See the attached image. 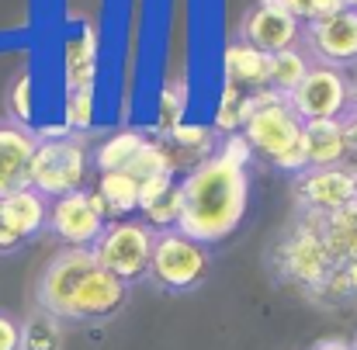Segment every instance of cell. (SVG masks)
<instances>
[{"instance_id": "1", "label": "cell", "mask_w": 357, "mask_h": 350, "mask_svg": "<svg viewBox=\"0 0 357 350\" xmlns=\"http://www.w3.org/2000/svg\"><path fill=\"white\" fill-rule=\"evenodd\" d=\"M250 160L253 149L243 135H222L215 153L191 167L181 181L184 208L177 229L202 246L226 243L246 219L250 208Z\"/></svg>"}, {"instance_id": "2", "label": "cell", "mask_w": 357, "mask_h": 350, "mask_svg": "<svg viewBox=\"0 0 357 350\" xmlns=\"http://www.w3.org/2000/svg\"><path fill=\"white\" fill-rule=\"evenodd\" d=\"M125 302L128 284L108 274L91 250H59L35 288V305L59 323H105Z\"/></svg>"}, {"instance_id": "3", "label": "cell", "mask_w": 357, "mask_h": 350, "mask_svg": "<svg viewBox=\"0 0 357 350\" xmlns=\"http://www.w3.org/2000/svg\"><path fill=\"white\" fill-rule=\"evenodd\" d=\"M257 156L281 174H302L305 167V121L295 115L288 98L274 91L250 94V115L239 132Z\"/></svg>"}, {"instance_id": "4", "label": "cell", "mask_w": 357, "mask_h": 350, "mask_svg": "<svg viewBox=\"0 0 357 350\" xmlns=\"http://www.w3.org/2000/svg\"><path fill=\"white\" fill-rule=\"evenodd\" d=\"M271 267L278 271L281 281L295 284L305 298H319L323 284L333 274V260L323 239V215L316 212H298V219L284 229L271 253Z\"/></svg>"}, {"instance_id": "5", "label": "cell", "mask_w": 357, "mask_h": 350, "mask_svg": "<svg viewBox=\"0 0 357 350\" xmlns=\"http://www.w3.org/2000/svg\"><path fill=\"white\" fill-rule=\"evenodd\" d=\"M91 146L84 142V135L66 132V135H38V149L31 160V191H38L42 198L56 201L66 198L73 191L91 188Z\"/></svg>"}, {"instance_id": "6", "label": "cell", "mask_w": 357, "mask_h": 350, "mask_svg": "<svg viewBox=\"0 0 357 350\" xmlns=\"http://www.w3.org/2000/svg\"><path fill=\"white\" fill-rule=\"evenodd\" d=\"M212 271V253L198 239H188L181 229L156 233L153 243V260H149V281L170 295L195 291L208 281Z\"/></svg>"}, {"instance_id": "7", "label": "cell", "mask_w": 357, "mask_h": 350, "mask_svg": "<svg viewBox=\"0 0 357 350\" xmlns=\"http://www.w3.org/2000/svg\"><path fill=\"white\" fill-rule=\"evenodd\" d=\"M153 243L156 229L146 226L142 219H115L105 226L101 239L91 246V253L98 257V264L125 281L128 288L142 277H149V260H153Z\"/></svg>"}, {"instance_id": "8", "label": "cell", "mask_w": 357, "mask_h": 350, "mask_svg": "<svg viewBox=\"0 0 357 350\" xmlns=\"http://www.w3.org/2000/svg\"><path fill=\"white\" fill-rule=\"evenodd\" d=\"M351 94H354V80L347 70L312 63L305 80L288 98V105L302 121H340L351 112Z\"/></svg>"}, {"instance_id": "9", "label": "cell", "mask_w": 357, "mask_h": 350, "mask_svg": "<svg viewBox=\"0 0 357 350\" xmlns=\"http://www.w3.org/2000/svg\"><path fill=\"white\" fill-rule=\"evenodd\" d=\"M105 226H108V212L94 188H84V191L49 201L45 233L56 236L63 243V250H91L101 239Z\"/></svg>"}, {"instance_id": "10", "label": "cell", "mask_w": 357, "mask_h": 350, "mask_svg": "<svg viewBox=\"0 0 357 350\" xmlns=\"http://www.w3.org/2000/svg\"><path fill=\"white\" fill-rule=\"evenodd\" d=\"M302 52L319 66L351 70L357 66V10L344 7L333 17L302 24Z\"/></svg>"}, {"instance_id": "11", "label": "cell", "mask_w": 357, "mask_h": 350, "mask_svg": "<svg viewBox=\"0 0 357 350\" xmlns=\"http://www.w3.org/2000/svg\"><path fill=\"white\" fill-rule=\"evenodd\" d=\"M291 191H295L298 212L333 215V212H344L357 201V170H347V167L302 170V174H295Z\"/></svg>"}, {"instance_id": "12", "label": "cell", "mask_w": 357, "mask_h": 350, "mask_svg": "<svg viewBox=\"0 0 357 350\" xmlns=\"http://www.w3.org/2000/svg\"><path fill=\"white\" fill-rule=\"evenodd\" d=\"M302 38V21H295L288 10L253 3L243 17V42L260 49L264 56H278L284 49H295Z\"/></svg>"}, {"instance_id": "13", "label": "cell", "mask_w": 357, "mask_h": 350, "mask_svg": "<svg viewBox=\"0 0 357 350\" xmlns=\"http://www.w3.org/2000/svg\"><path fill=\"white\" fill-rule=\"evenodd\" d=\"M38 149V132L0 121V198L31 188V160Z\"/></svg>"}, {"instance_id": "14", "label": "cell", "mask_w": 357, "mask_h": 350, "mask_svg": "<svg viewBox=\"0 0 357 350\" xmlns=\"http://www.w3.org/2000/svg\"><path fill=\"white\" fill-rule=\"evenodd\" d=\"M181 208H184V195H181L177 177H156L139 188V219L146 226H153L156 233L177 229Z\"/></svg>"}, {"instance_id": "15", "label": "cell", "mask_w": 357, "mask_h": 350, "mask_svg": "<svg viewBox=\"0 0 357 350\" xmlns=\"http://www.w3.org/2000/svg\"><path fill=\"white\" fill-rule=\"evenodd\" d=\"M94 80H98V31L94 24H84L66 42V94L94 98Z\"/></svg>"}, {"instance_id": "16", "label": "cell", "mask_w": 357, "mask_h": 350, "mask_svg": "<svg viewBox=\"0 0 357 350\" xmlns=\"http://www.w3.org/2000/svg\"><path fill=\"white\" fill-rule=\"evenodd\" d=\"M351 156V135L344 118L340 121H305V167H344Z\"/></svg>"}, {"instance_id": "17", "label": "cell", "mask_w": 357, "mask_h": 350, "mask_svg": "<svg viewBox=\"0 0 357 350\" xmlns=\"http://www.w3.org/2000/svg\"><path fill=\"white\" fill-rule=\"evenodd\" d=\"M0 212H3V222L10 226V233L17 236L21 243L38 239L45 233V226H49V198H42L31 188L0 198Z\"/></svg>"}, {"instance_id": "18", "label": "cell", "mask_w": 357, "mask_h": 350, "mask_svg": "<svg viewBox=\"0 0 357 350\" xmlns=\"http://www.w3.org/2000/svg\"><path fill=\"white\" fill-rule=\"evenodd\" d=\"M267 77H271V56L246 45L243 38H233L226 45V84L246 94H257V91H267Z\"/></svg>"}, {"instance_id": "19", "label": "cell", "mask_w": 357, "mask_h": 350, "mask_svg": "<svg viewBox=\"0 0 357 350\" xmlns=\"http://www.w3.org/2000/svg\"><path fill=\"white\" fill-rule=\"evenodd\" d=\"M105 212H108V222L115 219H132L139 212V181L128 177L125 170H112V174H98V184H94Z\"/></svg>"}, {"instance_id": "20", "label": "cell", "mask_w": 357, "mask_h": 350, "mask_svg": "<svg viewBox=\"0 0 357 350\" xmlns=\"http://www.w3.org/2000/svg\"><path fill=\"white\" fill-rule=\"evenodd\" d=\"M146 146V135L142 132H115V135H108L98 149H91V163H94V170L98 174H112V170H125L135 156H139V149Z\"/></svg>"}, {"instance_id": "21", "label": "cell", "mask_w": 357, "mask_h": 350, "mask_svg": "<svg viewBox=\"0 0 357 350\" xmlns=\"http://www.w3.org/2000/svg\"><path fill=\"white\" fill-rule=\"evenodd\" d=\"M309 66H312V59H309L298 45H295V49H284V52H278V56H271L267 91H274V94H281V98H291L295 87L305 80Z\"/></svg>"}, {"instance_id": "22", "label": "cell", "mask_w": 357, "mask_h": 350, "mask_svg": "<svg viewBox=\"0 0 357 350\" xmlns=\"http://www.w3.org/2000/svg\"><path fill=\"white\" fill-rule=\"evenodd\" d=\"M21 350H63V323L35 309L21 323Z\"/></svg>"}, {"instance_id": "23", "label": "cell", "mask_w": 357, "mask_h": 350, "mask_svg": "<svg viewBox=\"0 0 357 350\" xmlns=\"http://www.w3.org/2000/svg\"><path fill=\"white\" fill-rule=\"evenodd\" d=\"M7 121L14 125H31L35 118V80H31V70H21L14 73V80L7 84Z\"/></svg>"}, {"instance_id": "24", "label": "cell", "mask_w": 357, "mask_h": 350, "mask_svg": "<svg viewBox=\"0 0 357 350\" xmlns=\"http://www.w3.org/2000/svg\"><path fill=\"white\" fill-rule=\"evenodd\" d=\"M188 101H191V84H188L184 77H174V80L163 87V94H160V132H163V135L174 132V128L184 121Z\"/></svg>"}, {"instance_id": "25", "label": "cell", "mask_w": 357, "mask_h": 350, "mask_svg": "<svg viewBox=\"0 0 357 350\" xmlns=\"http://www.w3.org/2000/svg\"><path fill=\"white\" fill-rule=\"evenodd\" d=\"M246 115H250V94L239 91V87H233V84H226L222 101H219V112H215V132L236 135V132H243Z\"/></svg>"}, {"instance_id": "26", "label": "cell", "mask_w": 357, "mask_h": 350, "mask_svg": "<svg viewBox=\"0 0 357 350\" xmlns=\"http://www.w3.org/2000/svg\"><path fill=\"white\" fill-rule=\"evenodd\" d=\"M167 139H170V142H177V146H181V149H188V153H198L202 160H208V156L215 153V128H208V125L181 121L174 132H167Z\"/></svg>"}, {"instance_id": "27", "label": "cell", "mask_w": 357, "mask_h": 350, "mask_svg": "<svg viewBox=\"0 0 357 350\" xmlns=\"http://www.w3.org/2000/svg\"><path fill=\"white\" fill-rule=\"evenodd\" d=\"M0 350H21V323L10 312H0Z\"/></svg>"}, {"instance_id": "28", "label": "cell", "mask_w": 357, "mask_h": 350, "mask_svg": "<svg viewBox=\"0 0 357 350\" xmlns=\"http://www.w3.org/2000/svg\"><path fill=\"white\" fill-rule=\"evenodd\" d=\"M21 246H24V243L10 233V226L3 222V212H0V257H7V253H14V250H21Z\"/></svg>"}, {"instance_id": "29", "label": "cell", "mask_w": 357, "mask_h": 350, "mask_svg": "<svg viewBox=\"0 0 357 350\" xmlns=\"http://www.w3.org/2000/svg\"><path fill=\"white\" fill-rule=\"evenodd\" d=\"M347 135H351V153H357V80H354V94H351V112L344 118Z\"/></svg>"}, {"instance_id": "30", "label": "cell", "mask_w": 357, "mask_h": 350, "mask_svg": "<svg viewBox=\"0 0 357 350\" xmlns=\"http://www.w3.org/2000/svg\"><path fill=\"white\" fill-rule=\"evenodd\" d=\"M309 350H354L347 340H319V344H312Z\"/></svg>"}, {"instance_id": "31", "label": "cell", "mask_w": 357, "mask_h": 350, "mask_svg": "<svg viewBox=\"0 0 357 350\" xmlns=\"http://www.w3.org/2000/svg\"><path fill=\"white\" fill-rule=\"evenodd\" d=\"M344 7H351V10H357V0H344Z\"/></svg>"}, {"instance_id": "32", "label": "cell", "mask_w": 357, "mask_h": 350, "mask_svg": "<svg viewBox=\"0 0 357 350\" xmlns=\"http://www.w3.org/2000/svg\"><path fill=\"white\" fill-rule=\"evenodd\" d=\"M351 347H354V350H357V340H354V344H351Z\"/></svg>"}]
</instances>
